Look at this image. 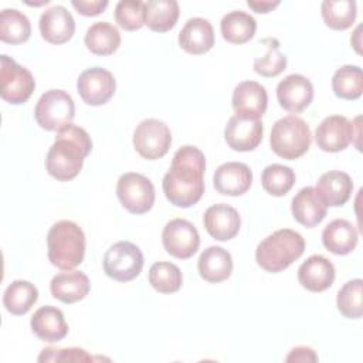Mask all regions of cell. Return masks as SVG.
I'll return each instance as SVG.
<instances>
[{
  "mask_svg": "<svg viewBox=\"0 0 363 363\" xmlns=\"http://www.w3.org/2000/svg\"><path fill=\"white\" fill-rule=\"evenodd\" d=\"M204 153L196 146H182L163 176L162 187L166 199L176 207L194 206L204 193Z\"/></svg>",
  "mask_w": 363,
  "mask_h": 363,
  "instance_id": "obj_1",
  "label": "cell"
},
{
  "mask_svg": "<svg viewBox=\"0 0 363 363\" xmlns=\"http://www.w3.org/2000/svg\"><path fill=\"white\" fill-rule=\"evenodd\" d=\"M92 150V140L85 129L68 123L57 130L55 142L48 149L45 169L60 182H68L78 176L84 159Z\"/></svg>",
  "mask_w": 363,
  "mask_h": 363,
  "instance_id": "obj_2",
  "label": "cell"
},
{
  "mask_svg": "<svg viewBox=\"0 0 363 363\" xmlns=\"http://www.w3.org/2000/svg\"><path fill=\"white\" fill-rule=\"evenodd\" d=\"M47 247L50 262L62 271H71L84 261V231L77 223L61 220L51 225L47 234Z\"/></svg>",
  "mask_w": 363,
  "mask_h": 363,
  "instance_id": "obj_3",
  "label": "cell"
},
{
  "mask_svg": "<svg viewBox=\"0 0 363 363\" xmlns=\"http://www.w3.org/2000/svg\"><path fill=\"white\" fill-rule=\"evenodd\" d=\"M305 251L303 237L289 228H281L264 238L257 250V264L268 272H281Z\"/></svg>",
  "mask_w": 363,
  "mask_h": 363,
  "instance_id": "obj_4",
  "label": "cell"
},
{
  "mask_svg": "<svg viewBox=\"0 0 363 363\" xmlns=\"http://www.w3.org/2000/svg\"><path fill=\"white\" fill-rule=\"evenodd\" d=\"M311 142L309 125L296 115H286L272 125L269 136L271 149L282 159L295 160L301 157L308 152Z\"/></svg>",
  "mask_w": 363,
  "mask_h": 363,
  "instance_id": "obj_5",
  "label": "cell"
},
{
  "mask_svg": "<svg viewBox=\"0 0 363 363\" xmlns=\"http://www.w3.org/2000/svg\"><path fill=\"white\" fill-rule=\"evenodd\" d=\"M74 116V99L62 89H50L43 94L34 109L37 123L45 130H60L71 123Z\"/></svg>",
  "mask_w": 363,
  "mask_h": 363,
  "instance_id": "obj_6",
  "label": "cell"
},
{
  "mask_svg": "<svg viewBox=\"0 0 363 363\" xmlns=\"http://www.w3.org/2000/svg\"><path fill=\"white\" fill-rule=\"evenodd\" d=\"M143 262V254L136 244L119 241L105 252L102 267L109 278L118 282H128L140 274Z\"/></svg>",
  "mask_w": 363,
  "mask_h": 363,
  "instance_id": "obj_7",
  "label": "cell"
},
{
  "mask_svg": "<svg viewBox=\"0 0 363 363\" xmlns=\"http://www.w3.org/2000/svg\"><path fill=\"white\" fill-rule=\"evenodd\" d=\"M0 95L11 105H21L31 96L35 81L33 74L9 55H0Z\"/></svg>",
  "mask_w": 363,
  "mask_h": 363,
  "instance_id": "obj_8",
  "label": "cell"
},
{
  "mask_svg": "<svg viewBox=\"0 0 363 363\" xmlns=\"http://www.w3.org/2000/svg\"><path fill=\"white\" fill-rule=\"evenodd\" d=\"M116 196L132 214L147 213L155 204L153 183L146 176L135 172H128L119 177Z\"/></svg>",
  "mask_w": 363,
  "mask_h": 363,
  "instance_id": "obj_9",
  "label": "cell"
},
{
  "mask_svg": "<svg viewBox=\"0 0 363 363\" xmlns=\"http://www.w3.org/2000/svg\"><path fill=\"white\" fill-rule=\"evenodd\" d=\"M172 145V133L169 126L159 119L142 121L133 132V146L136 152L147 159L156 160L163 157Z\"/></svg>",
  "mask_w": 363,
  "mask_h": 363,
  "instance_id": "obj_10",
  "label": "cell"
},
{
  "mask_svg": "<svg viewBox=\"0 0 363 363\" xmlns=\"http://www.w3.org/2000/svg\"><path fill=\"white\" fill-rule=\"evenodd\" d=\"M162 242L167 254L179 259L193 257L200 245V237L196 227L184 220H170L162 231Z\"/></svg>",
  "mask_w": 363,
  "mask_h": 363,
  "instance_id": "obj_11",
  "label": "cell"
},
{
  "mask_svg": "<svg viewBox=\"0 0 363 363\" xmlns=\"http://www.w3.org/2000/svg\"><path fill=\"white\" fill-rule=\"evenodd\" d=\"M77 89L86 105L99 106L113 96L116 81L111 71L101 67H92L81 72L77 81Z\"/></svg>",
  "mask_w": 363,
  "mask_h": 363,
  "instance_id": "obj_12",
  "label": "cell"
},
{
  "mask_svg": "<svg viewBox=\"0 0 363 363\" xmlns=\"http://www.w3.org/2000/svg\"><path fill=\"white\" fill-rule=\"evenodd\" d=\"M354 136L353 122L342 115H330L318 125L315 142L323 152L336 153L345 150L353 142Z\"/></svg>",
  "mask_w": 363,
  "mask_h": 363,
  "instance_id": "obj_13",
  "label": "cell"
},
{
  "mask_svg": "<svg viewBox=\"0 0 363 363\" xmlns=\"http://www.w3.org/2000/svg\"><path fill=\"white\" fill-rule=\"evenodd\" d=\"M264 126L261 119L233 115L224 129V139L233 150H254L262 140Z\"/></svg>",
  "mask_w": 363,
  "mask_h": 363,
  "instance_id": "obj_14",
  "label": "cell"
},
{
  "mask_svg": "<svg viewBox=\"0 0 363 363\" xmlns=\"http://www.w3.org/2000/svg\"><path fill=\"white\" fill-rule=\"evenodd\" d=\"M277 99L288 112L299 113L311 105L313 99V85L306 77L291 74L279 81L277 86Z\"/></svg>",
  "mask_w": 363,
  "mask_h": 363,
  "instance_id": "obj_15",
  "label": "cell"
},
{
  "mask_svg": "<svg viewBox=\"0 0 363 363\" xmlns=\"http://www.w3.org/2000/svg\"><path fill=\"white\" fill-rule=\"evenodd\" d=\"M252 183L251 169L241 162H227L220 164L213 177L214 189L224 196H242Z\"/></svg>",
  "mask_w": 363,
  "mask_h": 363,
  "instance_id": "obj_16",
  "label": "cell"
},
{
  "mask_svg": "<svg viewBox=\"0 0 363 363\" xmlns=\"http://www.w3.org/2000/svg\"><path fill=\"white\" fill-rule=\"evenodd\" d=\"M203 223L207 233L218 241H228L234 238L241 227L238 211L225 203L208 207L203 216Z\"/></svg>",
  "mask_w": 363,
  "mask_h": 363,
  "instance_id": "obj_17",
  "label": "cell"
},
{
  "mask_svg": "<svg viewBox=\"0 0 363 363\" xmlns=\"http://www.w3.org/2000/svg\"><path fill=\"white\" fill-rule=\"evenodd\" d=\"M268 105L267 89L255 81L240 82L233 92V108L235 115L261 119Z\"/></svg>",
  "mask_w": 363,
  "mask_h": 363,
  "instance_id": "obj_18",
  "label": "cell"
},
{
  "mask_svg": "<svg viewBox=\"0 0 363 363\" xmlns=\"http://www.w3.org/2000/svg\"><path fill=\"white\" fill-rule=\"evenodd\" d=\"M38 27L41 37L51 44H64L75 33L74 17L64 6H54L43 11Z\"/></svg>",
  "mask_w": 363,
  "mask_h": 363,
  "instance_id": "obj_19",
  "label": "cell"
},
{
  "mask_svg": "<svg viewBox=\"0 0 363 363\" xmlns=\"http://www.w3.org/2000/svg\"><path fill=\"white\" fill-rule=\"evenodd\" d=\"M298 281L311 292H323L335 281V267L323 255H311L298 268Z\"/></svg>",
  "mask_w": 363,
  "mask_h": 363,
  "instance_id": "obj_20",
  "label": "cell"
},
{
  "mask_svg": "<svg viewBox=\"0 0 363 363\" xmlns=\"http://www.w3.org/2000/svg\"><path fill=\"white\" fill-rule=\"evenodd\" d=\"M291 211L299 224L312 228L322 223V220L326 217L328 206L322 201L315 187L306 186L301 189L292 199Z\"/></svg>",
  "mask_w": 363,
  "mask_h": 363,
  "instance_id": "obj_21",
  "label": "cell"
},
{
  "mask_svg": "<svg viewBox=\"0 0 363 363\" xmlns=\"http://www.w3.org/2000/svg\"><path fill=\"white\" fill-rule=\"evenodd\" d=\"M30 326L38 339L48 343L62 340L68 333V325L64 319V313L61 309L51 305L37 309L30 320Z\"/></svg>",
  "mask_w": 363,
  "mask_h": 363,
  "instance_id": "obj_22",
  "label": "cell"
},
{
  "mask_svg": "<svg viewBox=\"0 0 363 363\" xmlns=\"http://www.w3.org/2000/svg\"><path fill=\"white\" fill-rule=\"evenodd\" d=\"M179 45L189 54L201 55L214 45V30L208 20L193 17L179 33Z\"/></svg>",
  "mask_w": 363,
  "mask_h": 363,
  "instance_id": "obj_23",
  "label": "cell"
},
{
  "mask_svg": "<svg viewBox=\"0 0 363 363\" xmlns=\"http://www.w3.org/2000/svg\"><path fill=\"white\" fill-rule=\"evenodd\" d=\"M315 189L326 206L339 207L350 199L353 183L347 173L330 170L319 177Z\"/></svg>",
  "mask_w": 363,
  "mask_h": 363,
  "instance_id": "obj_24",
  "label": "cell"
},
{
  "mask_svg": "<svg viewBox=\"0 0 363 363\" xmlns=\"http://www.w3.org/2000/svg\"><path fill=\"white\" fill-rule=\"evenodd\" d=\"M197 268L200 277L210 284L225 281L233 271L231 254L223 247L211 245L200 254Z\"/></svg>",
  "mask_w": 363,
  "mask_h": 363,
  "instance_id": "obj_25",
  "label": "cell"
},
{
  "mask_svg": "<svg viewBox=\"0 0 363 363\" xmlns=\"http://www.w3.org/2000/svg\"><path fill=\"white\" fill-rule=\"evenodd\" d=\"M357 240L359 234L356 227L345 218L330 221L322 231V242L325 248L336 255L350 254L356 248Z\"/></svg>",
  "mask_w": 363,
  "mask_h": 363,
  "instance_id": "obj_26",
  "label": "cell"
},
{
  "mask_svg": "<svg viewBox=\"0 0 363 363\" xmlns=\"http://www.w3.org/2000/svg\"><path fill=\"white\" fill-rule=\"evenodd\" d=\"M89 288V279L81 271L60 272L52 277L50 282L51 295L64 303H74L84 299L88 295Z\"/></svg>",
  "mask_w": 363,
  "mask_h": 363,
  "instance_id": "obj_27",
  "label": "cell"
},
{
  "mask_svg": "<svg viewBox=\"0 0 363 363\" xmlns=\"http://www.w3.org/2000/svg\"><path fill=\"white\" fill-rule=\"evenodd\" d=\"M84 41L92 54L111 55L121 45V33L108 21H96L86 30Z\"/></svg>",
  "mask_w": 363,
  "mask_h": 363,
  "instance_id": "obj_28",
  "label": "cell"
},
{
  "mask_svg": "<svg viewBox=\"0 0 363 363\" xmlns=\"http://www.w3.org/2000/svg\"><path fill=\"white\" fill-rule=\"evenodd\" d=\"M180 9L176 0H149L145 3V24L156 33L172 30L179 18Z\"/></svg>",
  "mask_w": 363,
  "mask_h": 363,
  "instance_id": "obj_29",
  "label": "cell"
},
{
  "mask_svg": "<svg viewBox=\"0 0 363 363\" xmlns=\"http://www.w3.org/2000/svg\"><path fill=\"white\" fill-rule=\"evenodd\" d=\"M221 35L227 43L244 44L250 41L257 30V21L245 11L235 10L227 13L220 23Z\"/></svg>",
  "mask_w": 363,
  "mask_h": 363,
  "instance_id": "obj_30",
  "label": "cell"
},
{
  "mask_svg": "<svg viewBox=\"0 0 363 363\" xmlns=\"http://www.w3.org/2000/svg\"><path fill=\"white\" fill-rule=\"evenodd\" d=\"M38 299L34 284L23 279L13 281L4 291L3 303L11 315H26Z\"/></svg>",
  "mask_w": 363,
  "mask_h": 363,
  "instance_id": "obj_31",
  "label": "cell"
},
{
  "mask_svg": "<svg viewBox=\"0 0 363 363\" xmlns=\"http://www.w3.org/2000/svg\"><path fill=\"white\" fill-rule=\"evenodd\" d=\"M31 24L28 17L16 10L4 9L0 13V40L7 44H21L30 38Z\"/></svg>",
  "mask_w": 363,
  "mask_h": 363,
  "instance_id": "obj_32",
  "label": "cell"
},
{
  "mask_svg": "<svg viewBox=\"0 0 363 363\" xmlns=\"http://www.w3.org/2000/svg\"><path fill=\"white\" fill-rule=\"evenodd\" d=\"M332 89L340 99L354 101L363 92L362 68L357 65H343L332 77Z\"/></svg>",
  "mask_w": 363,
  "mask_h": 363,
  "instance_id": "obj_33",
  "label": "cell"
},
{
  "mask_svg": "<svg viewBox=\"0 0 363 363\" xmlns=\"http://www.w3.org/2000/svg\"><path fill=\"white\" fill-rule=\"evenodd\" d=\"M325 24L332 30H346L356 20L357 9L353 0H325L320 6Z\"/></svg>",
  "mask_w": 363,
  "mask_h": 363,
  "instance_id": "obj_34",
  "label": "cell"
},
{
  "mask_svg": "<svg viewBox=\"0 0 363 363\" xmlns=\"http://www.w3.org/2000/svg\"><path fill=\"white\" fill-rule=\"evenodd\" d=\"M149 284L160 294L177 292L183 284L182 271L172 262H155L149 269Z\"/></svg>",
  "mask_w": 363,
  "mask_h": 363,
  "instance_id": "obj_35",
  "label": "cell"
},
{
  "mask_svg": "<svg viewBox=\"0 0 363 363\" xmlns=\"http://www.w3.org/2000/svg\"><path fill=\"white\" fill-rule=\"evenodd\" d=\"M262 189L275 197L285 196L295 184V173L291 167L284 164H269L261 174Z\"/></svg>",
  "mask_w": 363,
  "mask_h": 363,
  "instance_id": "obj_36",
  "label": "cell"
},
{
  "mask_svg": "<svg viewBox=\"0 0 363 363\" xmlns=\"http://www.w3.org/2000/svg\"><path fill=\"white\" fill-rule=\"evenodd\" d=\"M363 281L360 278L347 281L337 292L336 305L339 312L347 319H360L363 315L362 306Z\"/></svg>",
  "mask_w": 363,
  "mask_h": 363,
  "instance_id": "obj_37",
  "label": "cell"
},
{
  "mask_svg": "<svg viewBox=\"0 0 363 363\" xmlns=\"http://www.w3.org/2000/svg\"><path fill=\"white\" fill-rule=\"evenodd\" d=\"M259 43L267 44V52L264 57L254 60V71L265 78L279 75L286 68V57L279 51V41L277 38H264Z\"/></svg>",
  "mask_w": 363,
  "mask_h": 363,
  "instance_id": "obj_38",
  "label": "cell"
},
{
  "mask_svg": "<svg viewBox=\"0 0 363 363\" xmlns=\"http://www.w3.org/2000/svg\"><path fill=\"white\" fill-rule=\"evenodd\" d=\"M115 20L126 31L139 30L145 24V3L140 0H122L115 7Z\"/></svg>",
  "mask_w": 363,
  "mask_h": 363,
  "instance_id": "obj_39",
  "label": "cell"
},
{
  "mask_svg": "<svg viewBox=\"0 0 363 363\" xmlns=\"http://www.w3.org/2000/svg\"><path fill=\"white\" fill-rule=\"evenodd\" d=\"M89 356L84 349L78 347H45L38 356V362H91Z\"/></svg>",
  "mask_w": 363,
  "mask_h": 363,
  "instance_id": "obj_40",
  "label": "cell"
},
{
  "mask_svg": "<svg viewBox=\"0 0 363 363\" xmlns=\"http://www.w3.org/2000/svg\"><path fill=\"white\" fill-rule=\"evenodd\" d=\"M71 4L77 9V11L82 16H86V17H92V16H98L101 14L106 7H108V1L106 0H91V1H86V0H72Z\"/></svg>",
  "mask_w": 363,
  "mask_h": 363,
  "instance_id": "obj_41",
  "label": "cell"
},
{
  "mask_svg": "<svg viewBox=\"0 0 363 363\" xmlns=\"http://www.w3.org/2000/svg\"><path fill=\"white\" fill-rule=\"evenodd\" d=\"M286 362H316L318 356L313 349L306 346L294 347L285 359Z\"/></svg>",
  "mask_w": 363,
  "mask_h": 363,
  "instance_id": "obj_42",
  "label": "cell"
},
{
  "mask_svg": "<svg viewBox=\"0 0 363 363\" xmlns=\"http://www.w3.org/2000/svg\"><path fill=\"white\" fill-rule=\"evenodd\" d=\"M247 4L257 13H269L277 6H279V1H251V0H248Z\"/></svg>",
  "mask_w": 363,
  "mask_h": 363,
  "instance_id": "obj_43",
  "label": "cell"
}]
</instances>
